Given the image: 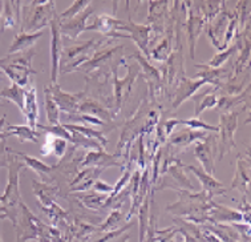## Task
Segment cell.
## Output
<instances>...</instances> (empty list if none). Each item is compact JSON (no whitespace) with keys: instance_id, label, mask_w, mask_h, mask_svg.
Returning a JSON list of instances; mask_svg holds the SVG:
<instances>
[{"instance_id":"1","label":"cell","mask_w":251,"mask_h":242,"mask_svg":"<svg viewBox=\"0 0 251 242\" xmlns=\"http://www.w3.org/2000/svg\"><path fill=\"white\" fill-rule=\"evenodd\" d=\"M23 168H25L23 161L19 159L15 151L8 148V183L4 194L0 196V221L8 218L14 226L18 225L20 205L23 202L20 196V173Z\"/></svg>"},{"instance_id":"2","label":"cell","mask_w":251,"mask_h":242,"mask_svg":"<svg viewBox=\"0 0 251 242\" xmlns=\"http://www.w3.org/2000/svg\"><path fill=\"white\" fill-rule=\"evenodd\" d=\"M178 200L166 209L173 215L186 217V221L193 224L205 225L209 222V210L213 197L206 192H190L185 189L176 190Z\"/></svg>"},{"instance_id":"3","label":"cell","mask_w":251,"mask_h":242,"mask_svg":"<svg viewBox=\"0 0 251 242\" xmlns=\"http://www.w3.org/2000/svg\"><path fill=\"white\" fill-rule=\"evenodd\" d=\"M109 41L110 39L108 37H101V39L93 37L81 44H75V46L64 48L61 54V60H60V73L76 72L78 67L89 61L92 56L96 54V51L100 50L101 47H105L106 43Z\"/></svg>"},{"instance_id":"4","label":"cell","mask_w":251,"mask_h":242,"mask_svg":"<svg viewBox=\"0 0 251 242\" xmlns=\"http://www.w3.org/2000/svg\"><path fill=\"white\" fill-rule=\"evenodd\" d=\"M23 20H22V29L31 31V33L40 32L43 28L48 27L52 20L57 16L56 15V3L53 0H44V1H23L22 5Z\"/></svg>"},{"instance_id":"5","label":"cell","mask_w":251,"mask_h":242,"mask_svg":"<svg viewBox=\"0 0 251 242\" xmlns=\"http://www.w3.org/2000/svg\"><path fill=\"white\" fill-rule=\"evenodd\" d=\"M36 55L33 48L24 52H18L12 55H7L0 59V68L3 69L5 76L19 87H25L29 82V79L36 71L32 68V59Z\"/></svg>"},{"instance_id":"6","label":"cell","mask_w":251,"mask_h":242,"mask_svg":"<svg viewBox=\"0 0 251 242\" xmlns=\"http://www.w3.org/2000/svg\"><path fill=\"white\" fill-rule=\"evenodd\" d=\"M170 1H149V14L146 18V24L151 27V47L161 36L173 32V20L170 15Z\"/></svg>"},{"instance_id":"7","label":"cell","mask_w":251,"mask_h":242,"mask_svg":"<svg viewBox=\"0 0 251 242\" xmlns=\"http://www.w3.org/2000/svg\"><path fill=\"white\" fill-rule=\"evenodd\" d=\"M238 112H228L219 116V125L217 136V160H222L225 155H227L237 148L235 132L238 128Z\"/></svg>"},{"instance_id":"8","label":"cell","mask_w":251,"mask_h":242,"mask_svg":"<svg viewBox=\"0 0 251 242\" xmlns=\"http://www.w3.org/2000/svg\"><path fill=\"white\" fill-rule=\"evenodd\" d=\"M125 67L128 68V73L124 79H119L117 73L113 75V114L114 117H117V114L121 112L124 108V105L126 104L132 89L134 87V81L137 80L138 73H140V68L137 64L128 65L125 64Z\"/></svg>"},{"instance_id":"9","label":"cell","mask_w":251,"mask_h":242,"mask_svg":"<svg viewBox=\"0 0 251 242\" xmlns=\"http://www.w3.org/2000/svg\"><path fill=\"white\" fill-rule=\"evenodd\" d=\"M125 26L124 20L110 16V15L101 14L95 18V20L91 24L85 27V31H97L104 35V37H108L110 40L114 39H129L128 33L121 32V28Z\"/></svg>"},{"instance_id":"10","label":"cell","mask_w":251,"mask_h":242,"mask_svg":"<svg viewBox=\"0 0 251 242\" xmlns=\"http://www.w3.org/2000/svg\"><path fill=\"white\" fill-rule=\"evenodd\" d=\"M50 84H57L60 75V60L63 54V36L60 32V20L56 16L50 26Z\"/></svg>"},{"instance_id":"11","label":"cell","mask_w":251,"mask_h":242,"mask_svg":"<svg viewBox=\"0 0 251 242\" xmlns=\"http://www.w3.org/2000/svg\"><path fill=\"white\" fill-rule=\"evenodd\" d=\"M196 159L202 165V169L206 173L214 176L215 174V156H217V136L213 133L209 134L203 141L196 142L194 151Z\"/></svg>"},{"instance_id":"12","label":"cell","mask_w":251,"mask_h":242,"mask_svg":"<svg viewBox=\"0 0 251 242\" xmlns=\"http://www.w3.org/2000/svg\"><path fill=\"white\" fill-rule=\"evenodd\" d=\"M209 136V132L205 131H194V129L185 128L179 132L170 134L168 138V149L172 155L177 156L179 152L186 151L189 146L194 142L203 141Z\"/></svg>"},{"instance_id":"13","label":"cell","mask_w":251,"mask_h":242,"mask_svg":"<svg viewBox=\"0 0 251 242\" xmlns=\"http://www.w3.org/2000/svg\"><path fill=\"white\" fill-rule=\"evenodd\" d=\"M50 89L52 96L55 99L56 104L59 107L60 113L63 114H75L78 112V107L87 95L85 92H77V93H69L63 91L57 84H50Z\"/></svg>"},{"instance_id":"14","label":"cell","mask_w":251,"mask_h":242,"mask_svg":"<svg viewBox=\"0 0 251 242\" xmlns=\"http://www.w3.org/2000/svg\"><path fill=\"white\" fill-rule=\"evenodd\" d=\"M121 32H128L129 39L134 41V44L141 51V54L149 59L151 54V29L148 24H136L129 16L128 22H125V26L121 28Z\"/></svg>"},{"instance_id":"15","label":"cell","mask_w":251,"mask_h":242,"mask_svg":"<svg viewBox=\"0 0 251 242\" xmlns=\"http://www.w3.org/2000/svg\"><path fill=\"white\" fill-rule=\"evenodd\" d=\"M187 8V16L186 22H185V27H186L187 33V41H189V51H190V57L194 60L196 57V46L197 41L200 39L202 33V29L206 27V22L203 20L201 15L194 12L192 8V1H185Z\"/></svg>"},{"instance_id":"16","label":"cell","mask_w":251,"mask_h":242,"mask_svg":"<svg viewBox=\"0 0 251 242\" xmlns=\"http://www.w3.org/2000/svg\"><path fill=\"white\" fill-rule=\"evenodd\" d=\"M206 84H207L206 80L201 78L189 79L185 76L183 79H181V81L178 82V85L172 96V109H177L179 105H182L185 101L192 99Z\"/></svg>"},{"instance_id":"17","label":"cell","mask_w":251,"mask_h":242,"mask_svg":"<svg viewBox=\"0 0 251 242\" xmlns=\"http://www.w3.org/2000/svg\"><path fill=\"white\" fill-rule=\"evenodd\" d=\"M228 18H230V11L224 8L211 20L210 23L206 24V32H207V35L210 37L213 46L219 52L224 51V37L228 23Z\"/></svg>"},{"instance_id":"18","label":"cell","mask_w":251,"mask_h":242,"mask_svg":"<svg viewBox=\"0 0 251 242\" xmlns=\"http://www.w3.org/2000/svg\"><path fill=\"white\" fill-rule=\"evenodd\" d=\"M119 159H121L117 155H109L104 149L102 151H89L87 155L84 156L80 169L84 168H100V169H108L112 166H121L123 164L120 162Z\"/></svg>"},{"instance_id":"19","label":"cell","mask_w":251,"mask_h":242,"mask_svg":"<svg viewBox=\"0 0 251 242\" xmlns=\"http://www.w3.org/2000/svg\"><path fill=\"white\" fill-rule=\"evenodd\" d=\"M241 222H243V215L239 210L211 201L210 210H209V224H241Z\"/></svg>"},{"instance_id":"20","label":"cell","mask_w":251,"mask_h":242,"mask_svg":"<svg viewBox=\"0 0 251 242\" xmlns=\"http://www.w3.org/2000/svg\"><path fill=\"white\" fill-rule=\"evenodd\" d=\"M185 170L186 172H192L200 180V183H201L202 188H203V192L210 194L211 197L222 196V194H226V192H227V189L224 187V184L218 181L214 176L206 173L205 170L200 168V166H196V165H185Z\"/></svg>"},{"instance_id":"21","label":"cell","mask_w":251,"mask_h":242,"mask_svg":"<svg viewBox=\"0 0 251 242\" xmlns=\"http://www.w3.org/2000/svg\"><path fill=\"white\" fill-rule=\"evenodd\" d=\"M92 14H93V8L88 7L85 11H82L81 14H78L77 16H75L68 22L60 23L61 36L71 39V40H76L82 32H85V27H87L85 23L88 22V19L91 18Z\"/></svg>"},{"instance_id":"22","label":"cell","mask_w":251,"mask_h":242,"mask_svg":"<svg viewBox=\"0 0 251 242\" xmlns=\"http://www.w3.org/2000/svg\"><path fill=\"white\" fill-rule=\"evenodd\" d=\"M249 185H250V159L243 155H238L237 169L234 174L231 189H238L242 193L243 197H249L250 196Z\"/></svg>"},{"instance_id":"23","label":"cell","mask_w":251,"mask_h":242,"mask_svg":"<svg viewBox=\"0 0 251 242\" xmlns=\"http://www.w3.org/2000/svg\"><path fill=\"white\" fill-rule=\"evenodd\" d=\"M104 172V169L100 168H85L80 169L78 173L71 180L69 187L71 192H87L91 188H93L95 183L99 180V176Z\"/></svg>"},{"instance_id":"24","label":"cell","mask_w":251,"mask_h":242,"mask_svg":"<svg viewBox=\"0 0 251 242\" xmlns=\"http://www.w3.org/2000/svg\"><path fill=\"white\" fill-rule=\"evenodd\" d=\"M23 114L27 120L28 127L37 129L39 125V103H37L36 87H28L24 89V110Z\"/></svg>"},{"instance_id":"25","label":"cell","mask_w":251,"mask_h":242,"mask_svg":"<svg viewBox=\"0 0 251 242\" xmlns=\"http://www.w3.org/2000/svg\"><path fill=\"white\" fill-rule=\"evenodd\" d=\"M77 113H84V114H91V116H95L97 119L102 120L104 123L109 124L112 123L116 117L114 114L110 112V109H108L105 105H102L100 101L95 100L93 97H85L84 100L80 103V107H78Z\"/></svg>"},{"instance_id":"26","label":"cell","mask_w":251,"mask_h":242,"mask_svg":"<svg viewBox=\"0 0 251 242\" xmlns=\"http://www.w3.org/2000/svg\"><path fill=\"white\" fill-rule=\"evenodd\" d=\"M22 5H23V1H4L1 22H0V31L1 32L5 29H9V28H15L16 24L20 23Z\"/></svg>"},{"instance_id":"27","label":"cell","mask_w":251,"mask_h":242,"mask_svg":"<svg viewBox=\"0 0 251 242\" xmlns=\"http://www.w3.org/2000/svg\"><path fill=\"white\" fill-rule=\"evenodd\" d=\"M67 148H68V141L64 140V138L57 137L52 133L47 132L46 138H44V142L41 145L40 153L43 156H50L55 155L56 159L61 160L64 155L67 153Z\"/></svg>"},{"instance_id":"28","label":"cell","mask_w":251,"mask_h":242,"mask_svg":"<svg viewBox=\"0 0 251 242\" xmlns=\"http://www.w3.org/2000/svg\"><path fill=\"white\" fill-rule=\"evenodd\" d=\"M215 88H210L203 93H198L192 97V100L194 101V117L198 119L200 114L206 109H215L217 103H218V95H217Z\"/></svg>"},{"instance_id":"29","label":"cell","mask_w":251,"mask_h":242,"mask_svg":"<svg viewBox=\"0 0 251 242\" xmlns=\"http://www.w3.org/2000/svg\"><path fill=\"white\" fill-rule=\"evenodd\" d=\"M43 35H44V31H40V32L35 33H28L22 29V32H19L18 35L14 37L12 44L9 46L8 55L31 50V48L36 44V41L39 40Z\"/></svg>"},{"instance_id":"30","label":"cell","mask_w":251,"mask_h":242,"mask_svg":"<svg viewBox=\"0 0 251 242\" xmlns=\"http://www.w3.org/2000/svg\"><path fill=\"white\" fill-rule=\"evenodd\" d=\"M5 138L7 137H18L20 142H37L39 137H40V133L37 132L36 129H32L28 125H5L3 129Z\"/></svg>"},{"instance_id":"31","label":"cell","mask_w":251,"mask_h":242,"mask_svg":"<svg viewBox=\"0 0 251 242\" xmlns=\"http://www.w3.org/2000/svg\"><path fill=\"white\" fill-rule=\"evenodd\" d=\"M174 47V32H169L168 35H165V37L162 40L155 44V47L151 51L149 54V59H151L153 61H157V63H166L168 59L172 55Z\"/></svg>"},{"instance_id":"32","label":"cell","mask_w":251,"mask_h":242,"mask_svg":"<svg viewBox=\"0 0 251 242\" xmlns=\"http://www.w3.org/2000/svg\"><path fill=\"white\" fill-rule=\"evenodd\" d=\"M33 192H35V196L37 197L39 202H41L43 205L41 208L46 210L50 209V206L56 204V196L59 193V189L55 188L53 185H50V184L44 183H37V181H33Z\"/></svg>"},{"instance_id":"33","label":"cell","mask_w":251,"mask_h":242,"mask_svg":"<svg viewBox=\"0 0 251 242\" xmlns=\"http://www.w3.org/2000/svg\"><path fill=\"white\" fill-rule=\"evenodd\" d=\"M205 226L207 230H210L211 233L214 234L215 237H218L222 242H239L241 236L238 233L233 225L227 224H205L202 225Z\"/></svg>"},{"instance_id":"34","label":"cell","mask_w":251,"mask_h":242,"mask_svg":"<svg viewBox=\"0 0 251 242\" xmlns=\"http://www.w3.org/2000/svg\"><path fill=\"white\" fill-rule=\"evenodd\" d=\"M44 108H46V114H47V121L50 124V127H55L60 124V109L57 104H56L55 99L50 93V85L44 88Z\"/></svg>"},{"instance_id":"35","label":"cell","mask_w":251,"mask_h":242,"mask_svg":"<svg viewBox=\"0 0 251 242\" xmlns=\"http://www.w3.org/2000/svg\"><path fill=\"white\" fill-rule=\"evenodd\" d=\"M0 99H3L7 103H14L18 107L20 112L23 113L24 110V89L19 87L18 84H11L8 87L3 88L0 91Z\"/></svg>"},{"instance_id":"36","label":"cell","mask_w":251,"mask_h":242,"mask_svg":"<svg viewBox=\"0 0 251 242\" xmlns=\"http://www.w3.org/2000/svg\"><path fill=\"white\" fill-rule=\"evenodd\" d=\"M18 157L20 160L23 161V164L25 168L28 169H32L35 173H37L39 176H47V174H50L53 172V166H50V165L46 164V162H43L36 157H32V156H28L25 153H20V152H15Z\"/></svg>"},{"instance_id":"37","label":"cell","mask_w":251,"mask_h":242,"mask_svg":"<svg viewBox=\"0 0 251 242\" xmlns=\"http://www.w3.org/2000/svg\"><path fill=\"white\" fill-rule=\"evenodd\" d=\"M76 198L78 202H81L82 205L91 210H102V208L105 206L106 201H108V194H100L97 192L87 193L85 194H76Z\"/></svg>"},{"instance_id":"38","label":"cell","mask_w":251,"mask_h":242,"mask_svg":"<svg viewBox=\"0 0 251 242\" xmlns=\"http://www.w3.org/2000/svg\"><path fill=\"white\" fill-rule=\"evenodd\" d=\"M126 215L123 210L114 209L110 212V215L106 217V219L100 225L101 233H108V232H113V230H119L123 228L124 224H126Z\"/></svg>"},{"instance_id":"39","label":"cell","mask_w":251,"mask_h":242,"mask_svg":"<svg viewBox=\"0 0 251 242\" xmlns=\"http://www.w3.org/2000/svg\"><path fill=\"white\" fill-rule=\"evenodd\" d=\"M63 125H64V128L76 131V132L84 134L85 137L95 140V141L99 142L102 148H105V146L108 145V138L105 137V134H104L102 132H100V131L93 129L92 127H87V125H78V124H63Z\"/></svg>"},{"instance_id":"40","label":"cell","mask_w":251,"mask_h":242,"mask_svg":"<svg viewBox=\"0 0 251 242\" xmlns=\"http://www.w3.org/2000/svg\"><path fill=\"white\" fill-rule=\"evenodd\" d=\"M246 97H249V95H245V92L239 93V95H224V96L218 97V103H217V107L215 109L222 113H228V112H233L234 108L237 105H241L242 103H245Z\"/></svg>"},{"instance_id":"41","label":"cell","mask_w":251,"mask_h":242,"mask_svg":"<svg viewBox=\"0 0 251 242\" xmlns=\"http://www.w3.org/2000/svg\"><path fill=\"white\" fill-rule=\"evenodd\" d=\"M151 194L148 196L142 201L141 206L138 208L137 215L138 221H140V242H144L146 236V232H148V226H149V219H151V213H149V206H151Z\"/></svg>"},{"instance_id":"42","label":"cell","mask_w":251,"mask_h":242,"mask_svg":"<svg viewBox=\"0 0 251 242\" xmlns=\"http://www.w3.org/2000/svg\"><path fill=\"white\" fill-rule=\"evenodd\" d=\"M91 4L92 1H89V0H77V1H73L69 8H67L63 14L59 15L60 23L68 22V20L73 19L75 16H77L78 14H81L82 11H85Z\"/></svg>"},{"instance_id":"43","label":"cell","mask_w":251,"mask_h":242,"mask_svg":"<svg viewBox=\"0 0 251 242\" xmlns=\"http://www.w3.org/2000/svg\"><path fill=\"white\" fill-rule=\"evenodd\" d=\"M250 1H238L237 8H235V15L238 19V27H241V31L245 29V26L250 23L249 18H250ZM239 31V32H241Z\"/></svg>"},{"instance_id":"44","label":"cell","mask_w":251,"mask_h":242,"mask_svg":"<svg viewBox=\"0 0 251 242\" xmlns=\"http://www.w3.org/2000/svg\"><path fill=\"white\" fill-rule=\"evenodd\" d=\"M65 116L64 119L67 121H75V123H82V124H89V125H97V127H102L106 125L102 120L97 119L95 116L91 114H84V113H75V114H63Z\"/></svg>"},{"instance_id":"45","label":"cell","mask_w":251,"mask_h":242,"mask_svg":"<svg viewBox=\"0 0 251 242\" xmlns=\"http://www.w3.org/2000/svg\"><path fill=\"white\" fill-rule=\"evenodd\" d=\"M181 125H186V128L194 129V131H205V132L210 133H217L218 132V127L210 125V124L205 123L200 119H187V120H181Z\"/></svg>"},{"instance_id":"46","label":"cell","mask_w":251,"mask_h":242,"mask_svg":"<svg viewBox=\"0 0 251 242\" xmlns=\"http://www.w3.org/2000/svg\"><path fill=\"white\" fill-rule=\"evenodd\" d=\"M176 233H178L176 226L155 230V242H170L176 236Z\"/></svg>"},{"instance_id":"47","label":"cell","mask_w":251,"mask_h":242,"mask_svg":"<svg viewBox=\"0 0 251 242\" xmlns=\"http://www.w3.org/2000/svg\"><path fill=\"white\" fill-rule=\"evenodd\" d=\"M93 190L100 194H108L109 196L110 193L113 192V185H109V184L104 183L101 180H97L95 185H93Z\"/></svg>"},{"instance_id":"48","label":"cell","mask_w":251,"mask_h":242,"mask_svg":"<svg viewBox=\"0 0 251 242\" xmlns=\"http://www.w3.org/2000/svg\"><path fill=\"white\" fill-rule=\"evenodd\" d=\"M8 165V148L5 146V140L0 142V168H7Z\"/></svg>"},{"instance_id":"49","label":"cell","mask_w":251,"mask_h":242,"mask_svg":"<svg viewBox=\"0 0 251 242\" xmlns=\"http://www.w3.org/2000/svg\"><path fill=\"white\" fill-rule=\"evenodd\" d=\"M5 121H7V117H5V114H4V116L0 119V142L4 141L5 140L4 133H3V129H4V127H5Z\"/></svg>"},{"instance_id":"50","label":"cell","mask_w":251,"mask_h":242,"mask_svg":"<svg viewBox=\"0 0 251 242\" xmlns=\"http://www.w3.org/2000/svg\"><path fill=\"white\" fill-rule=\"evenodd\" d=\"M5 79H7V76H5V73L3 72V69L0 68V84H3V82L5 81Z\"/></svg>"},{"instance_id":"51","label":"cell","mask_w":251,"mask_h":242,"mask_svg":"<svg viewBox=\"0 0 251 242\" xmlns=\"http://www.w3.org/2000/svg\"><path fill=\"white\" fill-rule=\"evenodd\" d=\"M3 5H4V1H0V22H1V15H3Z\"/></svg>"},{"instance_id":"52","label":"cell","mask_w":251,"mask_h":242,"mask_svg":"<svg viewBox=\"0 0 251 242\" xmlns=\"http://www.w3.org/2000/svg\"><path fill=\"white\" fill-rule=\"evenodd\" d=\"M7 104H8L7 101L1 100V99H0V107H5V105H7Z\"/></svg>"},{"instance_id":"53","label":"cell","mask_w":251,"mask_h":242,"mask_svg":"<svg viewBox=\"0 0 251 242\" xmlns=\"http://www.w3.org/2000/svg\"><path fill=\"white\" fill-rule=\"evenodd\" d=\"M0 242H3V238H1V222H0Z\"/></svg>"},{"instance_id":"54","label":"cell","mask_w":251,"mask_h":242,"mask_svg":"<svg viewBox=\"0 0 251 242\" xmlns=\"http://www.w3.org/2000/svg\"><path fill=\"white\" fill-rule=\"evenodd\" d=\"M170 242H174V240H172V241H170Z\"/></svg>"},{"instance_id":"55","label":"cell","mask_w":251,"mask_h":242,"mask_svg":"<svg viewBox=\"0 0 251 242\" xmlns=\"http://www.w3.org/2000/svg\"><path fill=\"white\" fill-rule=\"evenodd\" d=\"M0 33H1V31H0Z\"/></svg>"}]
</instances>
